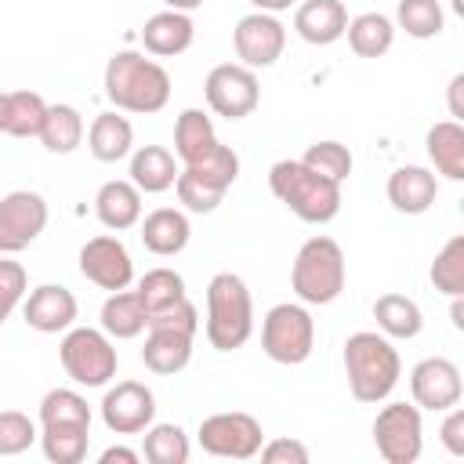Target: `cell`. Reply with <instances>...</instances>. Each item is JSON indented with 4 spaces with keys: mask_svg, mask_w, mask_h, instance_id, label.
Returning a JSON list of instances; mask_svg holds the SVG:
<instances>
[{
    "mask_svg": "<svg viewBox=\"0 0 464 464\" xmlns=\"http://www.w3.org/2000/svg\"><path fill=\"white\" fill-rule=\"evenodd\" d=\"M105 98L120 112H160L170 102V72L138 51H116L105 65Z\"/></svg>",
    "mask_w": 464,
    "mask_h": 464,
    "instance_id": "obj_1",
    "label": "cell"
},
{
    "mask_svg": "<svg viewBox=\"0 0 464 464\" xmlns=\"http://www.w3.org/2000/svg\"><path fill=\"white\" fill-rule=\"evenodd\" d=\"M402 373V359L384 334L359 330L344 341V377L355 402H384Z\"/></svg>",
    "mask_w": 464,
    "mask_h": 464,
    "instance_id": "obj_2",
    "label": "cell"
},
{
    "mask_svg": "<svg viewBox=\"0 0 464 464\" xmlns=\"http://www.w3.org/2000/svg\"><path fill=\"white\" fill-rule=\"evenodd\" d=\"M272 196L308 225H326L341 210V185L315 174L301 160H279L268 170Z\"/></svg>",
    "mask_w": 464,
    "mask_h": 464,
    "instance_id": "obj_3",
    "label": "cell"
},
{
    "mask_svg": "<svg viewBox=\"0 0 464 464\" xmlns=\"http://www.w3.org/2000/svg\"><path fill=\"white\" fill-rule=\"evenodd\" d=\"M254 334V301L236 272H218L207 283V341L218 352H236Z\"/></svg>",
    "mask_w": 464,
    "mask_h": 464,
    "instance_id": "obj_4",
    "label": "cell"
},
{
    "mask_svg": "<svg viewBox=\"0 0 464 464\" xmlns=\"http://www.w3.org/2000/svg\"><path fill=\"white\" fill-rule=\"evenodd\" d=\"M348 279L344 268V250L330 236H312L301 243L294 268H290V286L304 304H330L341 297Z\"/></svg>",
    "mask_w": 464,
    "mask_h": 464,
    "instance_id": "obj_5",
    "label": "cell"
},
{
    "mask_svg": "<svg viewBox=\"0 0 464 464\" xmlns=\"http://www.w3.org/2000/svg\"><path fill=\"white\" fill-rule=\"evenodd\" d=\"M58 359H62V370L83 384V388H102L116 377V348H112V337L105 330H94V326H69L62 344H58Z\"/></svg>",
    "mask_w": 464,
    "mask_h": 464,
    "instance_id": "obj_6",
    "label": "cell"
},
{
    "mask_svg": "<svg viewBox=\"0 0 464 464\" xmlns=\"http://www.w3.org/2000/svg\"><path fill=\"white\" fill-rule=\"evenodd\" d=\"M261 348L279 366H301L315 348V323L304 304H276L261 319Z\"/></svg>",
    "mask_w": 464,
    "mask_h": 464,
    "instance_id": "obj_7",
    "label": "cell"
},
{
    "mask_svg": "<svg viewBox=\"0 0 464 464\" xmlns=\"http://www.w3.org/2000/svg\"><path fill=\"white\" fill-rule=\"evenodd\" d=\"M199 446L203 453L210 457H225V460H250L257 457L261 442H265V431H261V420L243 413V410H232V413H210L199 420Z\"/></svg>",
    "mask_w": 464,
    "mask_h": 464,
    "instance_id": "obj_8",
    "label": "cell"
},
{
    "mask_svg": "<svg viewBox=\"0 0 464 464\" xmlns=\"http://www.w3.org/2000/svg\"><path fill=\"white\" fill-rule=\"evenodd\" d=\"M373 446L388 464H413L424 450V424L420 406L413 402H388L373 420Z\"/></svg>",
    "mask_w": 464,
    "mask_h": 464,
    "instance_id": "obj_9",
    "label": "cell"
},
{
    "mask_svg": "<svg viewBox=\"0 0 464 464\" xmlns=\"http://www.w3.org/2000/svg\"><path fill=\"white\" fill-rule=\"evenodd\" d=\"M203 94H207L210 112H218L225 120H243V116H250L257 109L261 83H257L254 69H246L239 62H225V65H214L207 72Z\"/></svg>",
    "mask_w": 464,
    "mask_h": 464,
    "instance_id": "obj_10",
    "label": "cell"
},
{
    "mask_svg": "<svg viewBox=\"0 0 464 464\" xmlns=\"http://www.w3.org/2000/svg\"><path fill=\"white\" fill-rule=\"evenodd\" d=\"M232 47L239 65L246 69H268L283 58L286 47V25L268 11H250L232 29Z\"/></svg>",
    "mask_w": 464,
    "mask_h": 464,
    "instance_id": "obj_11",
    "label": "cell"
},
{
    "mask_svg": "<svg viewBox=\"0 0 464 464\" xmlns=\"http://www.w3.org/2000/svg\"><path fill=\"white\" fill-rule=\"evenodd\" d=\"M47 228V199L33 188H14L0 199V254H18Z\"/></svg>",
    "mask_w": 464,
    "mask_h": 464,
    "instance_id": "obj_12",
    "label": "cell"
},
{
    "mask_svg": "<svg viewBox=\"0 0 464 464\" xmlns=\"http://www.w3.org/2000/svg\"><path fill=\"white\" fill-rule=\"evenodd\" d=\"M410 392H413V402H417L420 410L446 413L450 406L460 402L464 381H460V370H457L453 359L431 355V359H420V362L410 370Z\"/></svg>",
    "mask_w": 464,
    "mask_h": 464,
    "instance_id": "obj_13",
    "label": "cell"
},
{
    "mask_svg": "<svg viewBox=\"0 0 464 464\" xmlns=\"http://www.w3.org/2000/svg\"><path fill=\"white\" fill-rule=\"evenodd\" d=\"M80 272L87 283L102 286V290H127L134 279V261L127 254V246L116 236H94L80 246Z\"/></svg>",
    "mask_w": 464,
    "mask_h": 464,
    "instance_id": "obj_14",
    "label": "cell"
},
{
    "mask_svg": "<svg viewBox=\"0 0 464 464\" xmlns=\"http://www.w3.org/2000/svg\"><path fill=\"white\" fill-rule=\"evenodd\" d=\"M156 417V395L141 381H120L102 399V420L116 435H138Z\"/></svg>",
    "mask_w": 464,
    "mask_h": 464,
    "instance_id": "obj_15",
    "label": "cell"
},
{
    "mask_svg": "<svg viewBox=\"0 0 464 464\" xmlns=\"http://www.w3.org/2000/svg\"><path fill=\"white\" fill-rule=\"evenodd\" d=\"M76 312H80V304H76L72 290L62 286V283H40L36 290H29V297L22 304V315L36 334L69 330L76 323Z\"/></svg>",
    "mask_w": 464,
    "mask_h": 464,
    "instance_id": "obj_16",
    "label": "cell"
},
{
    "mask_svg": "<svg viewBox=\"0 0 464 464\" xmlns=\"http://www.w3.org/2000/svg\"><path fill=\"white\" fill-rule=\"evenodd\" d=\"M192 330H178V326H149V337L141 344V362L160 373V377H170V373H181L192 359Z\"/></svg>",
    "mask_w": 464,
    "mask_h": 464,
    "instance_id": "obj_17",
    "label": "cell"
},
{
    "mask_svg": "<svg viewBox=\"0 0 464 464\" xmlns=\"http://www.w3.org/2000/svg\"><path fill=\"white\" fill-rule=\"evenodd\" d=\"M294 29L304 44L326 47L344 36L348 29V7L341 0H301L294 11Z\"/></svg>",
    "mask_w": 464,
    "mask_h": 464,
    "instance_id": "obj_18",
    "label": "cell"
},
{
    "mask_svg": "<svg viewBox=\"0 0 464 464\" xmlns=\"http://www.w3.org/2000/svg\"><path fill=\"white\" fill-rule=\"evenodd\" d=\"M192 40H196V25H192V18L185 11H170L167 7V11L152 14V18H145V25H141V44L156 58H174V54L188 51Z\"/></svg>",
    "mask_w": 464,
    "mask_h": 464,
    "instance_id": "obj_19",
    "label": "cell"
},
{
    "mask_svg": "<svg viewBox=\"0 0 464 464\" xmlns=\"http://www.w3.org/2000/svg\"><path fill=\"white\" fill-rule=\"evenodd\" d=\"M439 196V181L428 167H395L388 174V203L399 214H424Z\"/></svg>",
    "mask_w": 464,
    "mask_h": 464,
    "instance_id": "obj_20",
    "label": "cell"
},
{
    "mask_svg": "<svg viewBox=\"0 0 464 464\" xmlns=\"http://www.w3.org/2000/svg\"><path fill=\"white\" fill-rule=\"evenodd\" d=\"M94 214L105 228L112 232H127L141 221V192L134 181H105L94 196Z\"/></svg>",
    "mask_w": 464,
    "mask_h": 464,
    "instance_id": "obj_21",
    "label": "cell"
},
{
    "mask_svg": "<svg viewBox=\"0 0 464 464\" xmlns=\"http://www.w3.org/2000/svg\"><path fill=\"white\" fill-rule=\"evenodd\" d=\"M188 236H192V225H188L185 210H174V207H160V210L145 214V221H141V243L156 257L181 254L188 246Z\"/></svg>",
    "mask_w": 464,
    "mask_h": 464,
    "instance_id": "obj_22",
    "label": "cell"
},
{
    "mask_svg": "<svg viewBox=\"0 0 464 464\" xmlns=\"http://www.w3.org/2000/svg\"><path fill=\"white\" fill-rule=\"evenodd\" d=\"M87 149L102 163H116V160L130 156V149H134V127H130V120L120 116V109L98 112L91 120V130H87Z\"/></svg>",
    "mask_w": 464,
    "mask_h": 464,
    "instance_id": "obj_23",
    "label": "cell"
},
{
    "mask_svg": "<svg viewBox=\"0 0 464 464\" xmlns=\"http://www.w3.org/2000/svg\"><path fill=\"white\" fill-rule=\"evenodd\" d=\"M218 145H221V141H218L214 123H210V116H207L203 109H185V112L178 116V123H174V156H178L185 167L207 160Z\"/></svg>",
    "mask_w": 464,
    "mask_h": 464,
    "instance_id": "obj_24",
    "label": "cell"
},
{
    "mask_svg": "<svg viewBox=\"0 0 464 464\" xmlns=\"http://www.w3.org/2000/svg\"><path fill=\"white\" fill-rule=\"evenodd\" d=\"M130 181L138 192H167L178 181V160L163 145H141L130 156Z\"/></svg>",
    "mask_w": 464,
    "mask_h": 464,
    "instance_id": "obj_25",
    "label": "cell"
},
{
    "mask_svg": "<svg viewBox=\"0 0 464 464\" xmlns=\"http://www.w3.org/2000/svg\"><path fill=\"white\" fill-rule=\"evenodd\" d=\"M373 319H377V330L384 337H399V341H410L424 330L420 304L406 294H381L373 301Z\"/></svg>",
    "mask_w": 464,
    "mask_h": 464,
    "instance_id": "obj_26",
    "label": "cell"
},
{
    "mask_svg": "<svg viewBox=\"0 0 464 464\" xmlns=\"http://www.w3.org/2000/svg\"><path fill=\"white\" fill-rule=\"evenodd\" d=\"M424 145H428V156L439 174H446L450 181H464V127L457 120L435 123L428 130Z\"/></svg>",
    "mask_w": 464,
    "mask_h": 464,
    "instance_id": "obj_27",
    "label": "cell"
},
{
    "mask_svg": "<svg viewBox=\"0 0 464 464\" xmlns=\"http://www.w3.org/2000/svg\"><path fill=\"white\" fill-rule=\"evenodd\" d=\"M344 36H348V47L359 58H381L395 44V22L388 14H381V11H366V14L348 22Z\"/></svg>",
    "mask_w": 464,
    "mask_h": 464,
    "instance_id": "obj_28",
    "label": "cell"
},
{
    "mask_svg": "<svg viewBox=\"0 0 464 464\" xmlns=\"http://www.w3.org/2000/svg\"><path fill=\"white\" fill-rule=\"evenodd\" d=\"M36 138L44 141L47 152L69 156L83 141V116H80V109L76 105H65V102L47 105V116H44V127H40Z\"/></svg>",
    "mask_w": 464,
    "mask_h": 464,
    "instance_id": "obj_29",
    "label": "cell"
},
{
    "mask_svg": "<svg viewBox=\"0 0 464 464\" xmlns=\"http://www.w3.org/2000/svg\"><path fill=\"white\" fill-rule=\"evenodd\" d=\"M102 330L112 341H130L145 330V308L134 290H112L102 304Z\"/></svg>",
    "mask_w": 464,
    "mask_h": 464,
    "instance_id": "obj_30",
    "label": "cell"
},
{
    "mask_svg": "<svg viewBox=\"0 0 464 464\" xmlns=\"http://www.w3.org/2000/svg\"><path fill=\"white\" fill-rule=\"evenodd\" d=\"M134 294H138V301L145 308V323H149V315L167 312V308H174L178 301L188 297L185 294V279L174 268H152V272H145L138 279V290Z\"/></svg>",
    "mask_w": 464,
    "mask_h": 464,
    "instance_id": "obj_31",
    "label": "cell"
},
{
    "mask_svg": "<svg viewBox=\"0 0 464 464\" xmlns=\"http://www.w3.org/2000/svg\"><path fill=\"white\" fill-rule=\"evenodd\" d=\"M91 424H44L40 450L51 464H80L87 457Z\"/></svg>",
    "mask_w": 464,
    "mask_h": 464,
    "instance_id": "obj_32",
    "label": "cell"
},
{
    "mask_svg": "<svg viewBox=\"0 0 464 464\" xmlns=\"http://www.w3.org/2000/svg\"><path fill=\"white\" fill-rule=\"evenodd\" d=\"M47 116V102L36 91H7L4 105V134L11 138H36Z\"/></svg>",
    "mask_w": 464,
    "mask_h": 464,
    "instance_id": "obj_33",
    "label": "cell"
},
{
    "mask_svg": "<svg viewBox=\"0 0 464 464\" xmlns=\"http://www.w3.org/2000/svg\"><path fill=\"white\" fill-rule=\"evenodd\" d=\"M188 435L178 424H149L145 428V442H141V457L149 464H185L188 460Z\"/></svg>",
    "mask_w": 464,
    "mask_h": 464,
    "instance_id": "obj_34",
    "label": "cell"
},
{
    "mask_svg": "<svg viewBox=\"0 0 464 464\" xmlns=\"http://www.w3.org/2000/svg\"><path fill=\"white\" fill-rule=\"evenodd\" d=\"M395 18H399V29L413 40H431L446 25V14H442L439 0H399Z\"/></svg>",
    "mask_w": 464,
    "mask_h": 464,
    "instance_id": "obj_35",
    "label": "cell"
},
{
    "mask_svg": "<svg viewBox=\"0 0 464 464\" xmlns=\"http://www.w3.org/2000/svg\"><path fill=\"white\" fill-rule=\"evenodd\" d=\"M428 276H431V286L439 294H446V297L464 294V236L446 239V246L435 254Z\"/></svg>",
    "mask_w": 464,
    "mask_h": 464,
    "instance_id": "obj_36",
    "label": "cell"
},
{
    "mask_svg": "<svg viewBox=\"0 0 464 464\" xmlns=\"http://www.w3.org/2000/svg\"><path fill=\"white\" fill-rule=\"evenodd\" d=\"M40 424H91V406L72 388H51L40 399Z\"/></svg>",
    "mask_w": 464,
    "mask_h": 464,
    "instance_id": "obj_37",
    "label": "cell"
},
{
    "mask_svg": "<svg viewBox=\"0 0 464 464\" xmlns=\"http://www.w3.org/2000/svg\"><path fill=\"white\" fill-rule=\"evenodd\" d=\"M301 163L312 167L315 174L337 181V185L352 174V152H348V145H341V141H315V145H308V152L301 156Z\"/></svg>",
    "mask_w": 464,
    "mask_h": 464,
    "instance_id": "obj_38",
    "label": "cell"
},
{
    "mask_svg": "<svg viewBox=\"0 0 464 464\" xmlns=\"http://www.w3.org/2000/svg\"><path fill=\"white\" fill-rule=\"evenodd\" d=\"M174 192H178L181 207H185V210H192V214H210V210H218V203L225 199V192H221V188L207 185L203 178H196V174H192V170H185V167L178 170Z\"/></svg>",
    "mask_w": 464,
    "mask_h": 464,
    "instance_id": "obj_39",
    "label": "cell"
},
{
    "mask_svg": "<svg viewBox=\"0 0 464 464\" xmlns=\"http://www.w3.org/2000/svg\"><path fill=\"white\" fill-rule=\"evenodd\" d=\"M36 439H40V431L25 413H18V410H4L0 413V457H18Z\"/></svg>",
    "mask_w": 464,
    "mask_h": 464,
    "instance_id": "obj_40",
    "label": "cell"
},
{
    "mask_svg": "<svg viewBox=\"0 0 464 464\" xmlns=\"http://www.w3.org/2000/svg\"><path fill=\"white\" fill-rule=\"evenodd\" d=\"M29 294V276L18 261H11L7 254H0V326L11 319V312L22 304V297Z\"/></svg>",
    "mask_w": 464,
    "mask_h": 464,
    "instance_id": "obj_41",
    "label": "cell"
},
{
    "mask_svg": "<svg viewBox=\"0 0 464 464\" xmlns=\"http://www.w3.org/2000/svg\"><path fill=\"white\" fill-rule=\"evenodd\" d=\"M261 460L265 464H308V446L297 442V439H272V442H261Z\"/></svg>",
    "mask_w": 464,
    "mask_h": 464,
    "instance_id": "obj_42",
    "label": "cell"
},
{
    "mask_svg": "<svg viewBox=\"0 0 464 464\" xmlns=\"http://www.w3.org/2000/svg\"><path fill=\"white\" fill-rule=\"evenodd\" d=\"M439 439H442V446L453 457H464V410H460V402L446 410V420L439 428Z\"/></svg>",
    "mask_w": 464,
    "mask_h": 464,
    "instance_id": "obj_43",
    "label": "cell"
},
{
    "mask_svg": "<svg viewBox=\"0 0 464 464\" xmlns=\"http://www.w3.org/2000/svg\"><path fill=\"white\" fill-rule=\"evenodd\" d=\"M446 91H450V116L460 123L464 120V72H457Z\"/></svg>",
    "mask_w": 464,
    "mask_h": 464,
    "instance_id": "obj_44",
    "label": "cell"
},
{
    "mask_svg": "<svg viewBox=\"0 0 464 464\" xmlns=\"http://www.w3.org/2000/svg\"><path fill=\"white\" fill-rule=\"evenodd\" d=\"M141 453L138 450H127V446H109L98 453V464H138Z\"/></svg>",
    "mask_w": 464,
    "mask_h": 464,
    "instance_id": "obj_45",
    "label": "cell"
},
{
    "mask_svg": "<svg viewBox=\"0 0 464 464\" xmlns=\"http://www.w3.org/2000/svg\"><path fill=\"white\" fill-rule=\"evenodd\" d=\"M257 11H268V14H279V11H286V7H294L297 0H250Z\"/></svg>",
    "mask_w": 464,
    "mask_h": 464,
    "instance_id": "obj_46",
    "label": "cell"
},
{
    "mask_svg": "<svg viewBox=\"0 0 464 464\" xmlns=\"http://www.w3.org/2000/svg\"><path fill=\"white\" fill-rule=\"evenodd\" d=\"M450 319H453L457 330H464V294L453 297V304H450Z\"/></svg>",
    "mask_w": 464,
    "mask_h": 464,
    "instance_id": "obj_47",
    "label": "cell"
},
{
    "mask_svg": "<svg viewBox=\"0 0 464 464\" xmlns=\"http://www.w3.org/2000/svg\"><path fill=\"white\" fill-rule=\"evenodd\" d=\"M163 4H167L170 11H185V14L196 11V7H203V0H163Z\"/></svg>",
    "mask_w": 464,
    "mask_h": 464,
    "instance_id": "obj_48",
    "label": "cell"
},
{
    "mask_svg": "<svg viewBox=\"0 0 464 464\" xmlns=\"http://www.w3.org/2000/svg\"><path fill=\"white\" fill-rule=\"evenodd\" d=\"M4 105H7V91H0V134H4Z\"/></svg>",
    "mask_w": 464,
    "mask_h": 464,
    "instance_id": "obj_49",
    "label": "cell"
},
{
    "mask_svg": "<svg viewBox=\"0 0 464 464\" xmlns=\"http://www.w3.org/2000/svg\"><path fill=\"white\" fill-rule=\"evenodd\" d=\"M450 7H453L457 14H464V0H450Z\"/></svg>",
    "mask_w": 464,
    "mask_h": 464,
    "instance_id": "obj_50",
    "label": "cell"
}]
</instances>
